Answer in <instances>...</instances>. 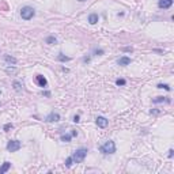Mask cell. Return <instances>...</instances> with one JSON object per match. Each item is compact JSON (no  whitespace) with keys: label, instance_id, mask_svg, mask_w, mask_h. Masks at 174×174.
<instances>
[{"label":"cell","instance_id":"1","mask_svg":"<svg viewBox=\"0 0 174 174\" xmlns=\"http://www.w3.org/2000/svg\"><path fill=\"white\" fill-rule=\"evenodd\" d=\"M86 155H87V150L86 148H79V150H76V151L73 152L71 158H72L73 163H80L84 161Z\"/></svg>","mask_w":174,"mask_h":174},{"label":"cell","instance_id":"2","mask_svg":"<svg viewBox=\"0 0 174 174\" xmlns=\"http://www.w3.org/2000/svg\"><path fill=\"white\" fill-rule=\"evenodd\" d=\"M34 15H35V11H34L33 7H29V6L22 7V10H21V17H22V19L29 21V19H31Z\"/></svg>","mask_w":174,"mask_h":174},{"label":"cell","instance_id":"3","mask_svg":"<svg viewBox=\"0 0 174 174\" xmlns=\"http://www.w3.org/2000/svg\"><path fill=\"white\" fill-rule=\"evenodd\" d=\"M101 152H103V154H114V152H116V144H114V141L109 140V141H106L105 144H102Z\"/></svg>","mask_w":174,"mask_h":174},{"label":"cell","instance_id":"4","mask_svg":"<svg viewBox=\"0 0 174 174\" xmlns=\"http://www.w3.org/2000/svg\"><path fill=\"white\" fill-rule=\"evenodd\" d=\"M21 147H22V143H21V141L11 140V141H8V144H7V150L10 152H15V151H18Z\"/></svg>","mask_w":174,"mask_h":174},{"label":"cell","instance_id":"5","mask_svg":"<svg viewBox=\"0 0 174 174\" xmlns=\"http://www.w3.org/2000/svg\"><path fill=\"white\" fill-rule=\"evenodd\" d=\"M95 123L99 128H106L107 125H109V120L105 117H102V116H98V117L95 118Z\"/></svg>","mask_w":174,"mask_h":174},{"label":"cell","instance_id":"6","mask_svg":"<svg viewBox=\"0 0 174 174\" xmlns=\"http://www.w3.org/2000/svg\"><path fill=\"white\" fill-rule=\"evenodd\" d=\"M171 4H173V0H159L158 1L159 8H170Z\"/></svg>","mask_w":174,"mask_h":174},{"label":"cell","instance_id":"7","mask_svg":"<svg viewBox=\"0 0 174 174\" xmlns=\"http://www.w3.org/2000/svg\"><path fill=\"white\" fill-rule=\"evenodd\" d=\"M35 80H37V83L39 84V87H46V84H48L46 79L44 78L42 75H37V76H35Z\"/></svg>","mask_w":174,"mask_h":174},{"label":"cell","instance_id":"8","mask_svg":"<svg viewBox=\"0 0 174 174\" xmlns=\"http://www.w3.org/2000/svg\"><path fill=\"white\" fill-rule=\"evenodd\" d=\"M59 120H60V116H59L57 113H51V114L46 117V121H48V123H56Z\"/></svg>","mask_w":174,"mask_h":174},{"label":"cell","instance_id":"9","mask_svg":"<svg viewBox=\"0 0 174 174\" xmlns=\"http://www.w3.org/2000/svg\"><path fill=\"white\" fill-rule=\"evenodd\" d=\"M118 65H128V64H131V59L127 56H123L118 59Z\"/></svg>","mask_w":174,"mask_h":174},{"label":"cell","instance_id":"10","mask_svg":"<svg viewBox=\"0 0 174 174\" xmlns=\"http://www.w3.org/2000/svg\"><path fill=\"white\" fill-rule=\"evenodd\" d=\"M11 167V163L10 162H4L1 165V167H0V174H4L6 171H8V169Z\"/></svg>","mask_w":174,"mask_h":174},{"label":"cell","instance_id":"11","mask_svg":"<svg viewBox=\"0 0 174 174\" xmlns=\"http://www.w3.org/2000/svg\"><path fill=\"white\" fill-rule=\"evenodd\" d=\"M98 19H99V18H98L97 14H90V15H89V22H90L91 25H95V23L98 22Z\"/></svg>","mask_w":174,"mask_h":174},{"label":"cell","instance_id":"12","mask_svg":"<svg viewBox=\"0 0 174 174\" xmlns=\"http://www.w3.org/2000/svg\"><path fill=\"white\" fill-rule=\"evenodd\" d=\"M71 137H72V135H71V133L63 135L61 136V141H65V143H68V141H71Z\"/></svg>","mask_w":174,"mask_h":174},{"label":"cell","instance_id":"13","mask_svg":"<svg viewBox=\"0 0 174 174\" xmlns=\"http://www.w3.org/2000/svg\"><path fill=\"white\" fill-rule=\"evenodd\" d=\"M163 101H167L169 99H166V97H158V98H155L154 99V103H159V102H163Z\"/></svg>","mask_w":174,"mask_h":174},{"label":"cell","instance_id":"14","mask_svg":"<svg viewBox=\"0 0 174 174\" xmlns=\"http://www.w3.org/2000/svg\"><path fill=\"white\" fill-rule=\"evenodd\" d=\"M57 39L55 38V37H48L46 38V44H56Z\"/></svg>","mask_w":174,"mask_h":174},{"label":"cell","instance_id":"15","mask_svg":"<svg viewBox=\"0 0 174 174\" xmlns=\"http://www.w3.org/2000/svg\"><path fill=\"white\" fill-rule=\"evenodd\" d=\"M59 60H60V61H68V60H71V59L67 56H64L63 53H60V55H59Z\"/></svg>","mask_w":174,"mask_h":174},{"label":"cell","instance_id":"16","mask_svg":"<svg viewBox=\"0 0 174 174\" xmlns=\"http://www.w3.org/2000/svg\"><path fill=\"white\" fill-rule=\"evenodd\" d=\"M72 163H73L72 158H71V157L67 158V161H65V167H71V166H72Z\"/></svg>","mask_w":174,"mask_h":174},{"label":"cell","instance_id":"17","mask_svg":"<svg viewBox=\"0 0 174 174\" xmlns=\"http://www.w3.org/2000/svg\"><path fill=\"white\" fill-rule=\"evenodd\" d=\"M6 60H7L8 63H12V64H17V59H14V57L6 56Z\"/></svg>","mask_w":174,"mask_h":174},{"label":"cell","instance_id":"18","mask_svg":"<svg viewBox=\"0 0 174 174\" xmlns=\"http://www.w3.org/2000/svg\"><path fill=\"white\" fill-rule=\"evenodd\" d=\"M125 83H127V82H125L124 79H117V80H116V84H117V86H125Z\"/></svg>","mask_w":174,"mask_h":174},{"label":"cell","instance_id":"19","mask_svg":"<svg viewBox=\"0 0 174 174\" xmlns=\"http://www.w3.org/2000/svg\"><path fill=\"white\" fill-rule=\"evenodd\" d=\"M158 89H165V90H170V87H169L167 84H158Z\"/></svg>","mask_w":174,"mask_h":174},{"label":"cell","instance_id":"20","mask_svg":"<svg viewBox=\"0 0 174 174\" xmlns=\"http://www.w3.org/2000/svg\"><path fill=\"white\" fill-rule=\"evenodd\" d=\"M14 87H15L17 91H21V83L19 82H14Z\"/></svg>","mask_w":174,"mask_h":174},{"label":"cell","instance_id":"21","mask_svg":"<svg viewBox=\"0 0 174 174\" xmlns=\"http://www.w3.org/2000/svg\"><path fill=\"white\" fill-rule=\"evenodd\" d=\"M79 121H80V117H79L78 114H76V116H73V123H79Z\"/></svg>","mask_w":174,"mask_h":174},{"label":"cell","instance_id":"22","mask_svg":"<svg viewBox=\"0 0 174 174\" xmlns=\"http://www.w3.org/2000/svg\"><path fill=\"white\" fill-rule=\"evenodd\" d=\"M10 128H12V124H7V125H4V131H8Z\"/></svg>","mask_w":174,"mask_h":174},{"label":"cell","instance_id":"23","mask_svg":"<svg viewBox=\"0 0 174 174\" xmlns=\"http://www.w3.org/2000/svg\"><path fill=\"white\" fill-rule=\"evenodd\" d=\"M94 53H95V55H103V51H102V49H99V51H95Z\"/></svg>","mask_w":174,"mask_h":174},{"label":"cell","instance_id":"24","mask_svg":"<svg viewBox=\"0 0 174 174\" xmlns=\"http://www.w3.org/2000/svg\"><path fill=\"white\" fill-rule=\"evenodd\" d=\"M173 150H170V151H169V158H173Z\"/></svg>","mask_w":174,"mask_h":174},{"label":"cell","instance_id":"25","mask_svg":"<svg viewBox=\"0 0 174 174\" xmlns=\"http://www.w3.org/2000/svg\"><path fill=\"white\" fill-rule=\"evenodd\" d=\"M71 135H72V136H78V132H76V131H72V132H71Z\"/></svg>","mask_w":174,"mask_h":174},{"label":"cell","instance_id":"26","mask_svg":"<svg viewBox=\"0 0 174 174\" xmlns=\"http://www.w3.org/2000/svg\"><path fill=\"white\" fill-rule=\"evenodd\" d=\"M78 1H86V0H78Z\"/></svg>","mask_w":174,"mask_h":174}]
</instances>
